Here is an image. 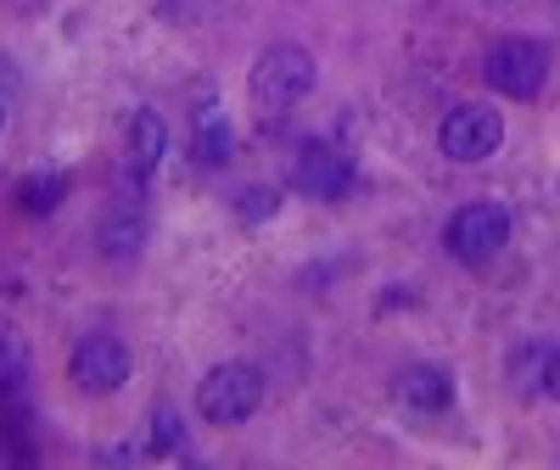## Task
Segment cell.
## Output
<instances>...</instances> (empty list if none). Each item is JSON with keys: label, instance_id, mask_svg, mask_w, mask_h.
I'll use <instances>...</instances> for the list:
<instances>
[{"label": "cell", "instance_id": "cell-1", "mask_svg": "<svg viewBox=\"0 0 560 470\" xmlns=\"http://www.w3.org/2000/svg\"><path fill=\"white\" fill-rule=\"evenodd\" d=\"M314 84H319L314 57L303 51V45L280 39V45H269V51H258V62H253V73H247V96H253V107H258L264 118H275V113L303 107V102L314 96Z\"/></svg>", "mask_w": 560, "mask_h": 470}, {"label": "cell", "instance_id": "cell-2", "mask_svg": "<svg viewBox=\"0 0 560 470\" xmlns=\"http://www.w3.org/2000/svg\"><path fill=\"white\" fill-rule=\"evenodd\" d=\"M510 230H516V219H510L504 202H488V197L459 202V208L448 213V224H443V252H448L454 263L482 269V263H493V258L510 247Z\"/></svg>", "mask_w": 560, "mask_h": 470}, {"label": "cell", "instance_id": "cell-3", "mask_svg": "<svg viewBox=\"0 0 560 470\" xmlns=\"http://www.w3.org/2000/svg\"><path fill=\"white\" fill-rule=\"evenodd\" d=\"M549 68H555V57L538 34H499L482 57V79L510 102H533L549 84Z\"/></svg>", "mask_w": 560, "mask_h": 470}, {"label": "cell", "instance_id": "cell-4", "mask_svg": "<svg viewBox=\"0 0 560 470\" xmlns=\"http://www.w3.org/2000/svg\"><path fill=\"white\" fill-rule=\"evenodd\" d=\"M264 403V369L247 364V359H230V364H213L197 387V414L219 432H236L242 420H253Z\"/></svg>", "mask_w": 560, "mask_h": 470}, {"label": "cell", "instance_id": "cell-5", "mask_svg": "<svg viewBox=\"0 0 560 470\" xmlns=\"http://www.w3.org/2000/svg\"><path fill=\"white\" fill-rule=\"evenodd\" d=\"M129 369H135V353H129V342H124V337H113V331H90V337H79V342H73V353H68V375H73V387H79V392H90V398L118 392V387L129 381Z\"/></svg>", "mask_w": 560, "mask_h": 470}, {"label": "cell", "instance_id": "cell-6", "mask_svg": "<svg viewBox=\"0 0 560 470\" xmlns=\"http://www.w3.org/2000/svg\"><path fill=\"white\" fill-rule=\"evenodd\" d=\"M499 146H504V118L488 102H459L438 124V152L448 163H488Z\"/></svg>", "mask_w": 560, "mask_h": 470}, {"label": "cell", "instance_id": "cell-7", "mask_svg": "<svg viewBox=\"0 0 560 470\" xmlns=\"http://www.w3.org/2000/svg\"><path fill=\"white\" fill-rule=\"evenodd\" d=\"M292 185L314 202H337L353 191V157L337 146V140H303L292 157Z\"/></svg>", "mask_w": 560, "mask_h": 470}, {"label": "cell", "instance_id": "cell-8", "mask_svg": "<svg viewBox=\"0 0 560 470\" xmlns=\"http://www.w3.org/2000/svg\"><path fill=\"white\" fill-rule=\"evenodd\" d=\"M96 247H102V258H113V263H135V258H140V247H147V208H140V179H124L118 202L102 213Z\"/></svg>", "mask_w": 560, "mask_h": 470}, {"label": "cell", "instance_id": "cell-9", "mask_svg": "<svg viewBox=\"0 0 560 470\" xmlns=\"http://www.w3.org/2000/svg\"><path fill=\"white\" fill-rule=\"evenodd\" d=\"M393 403L404 414H415V420H438L454 403V381L443 369H432V364H404L393 375Z\"/></svg>", "mask_w": 560, "mask_h": 470}, {"label": "cell", "instance_id": "cell-10", "mask_svg": "<svg viewBox=\"0 0 560 470\" xmlns=\"http://www.w3.org/2000/svg\"><path fill=\"white\" fill-rule=\"evenodd\" d=\"M163 152H168V124H163V113H158V107H135V113H129V140H124V179L147 185V179L158 174Z\"/></svg>", "mask_w": 560, "mask_h": 470}, {"label": "cell", "instance_id": "cell-11", "mask_svg": "<svg viewBox=\"0 0 560 470\" xmlns=\"http://www.w3.org/2000/svg\"><path fill=\"white\" fill-rule=\"evenodd\" d=\"M191 134H197L202 163H224V157H230V124H224V113H219V102H213V90H202V96H197Z\"/></svg>", "mask_w": 560, "mask_h": 470}, {"label": "cell", "instance_id": "cell-12", "mask_svg": "<svg viewBox=\"0 0 560 470\" xmlns=\"http://www.w3.org/2000/svg\"><path fill=\"white\" fill-rule=\"evenodd\" d=\"M23 375H28V342L12 331V325H0V392H12Z\"/></svg>", "mask_w": 560, "mask_h": 470}, {"label": "cell", "instance_id": "cell-13", "mask_svg": "<svg viewBox=\"0 0 560 470\" xmlns=\"http://www.w3.org/2000/svg\"><path fill=\"white\" fill-rule=\"evenodd\" d=\"M62 191H68V179H62V174H28V185H23V202H28L34 213H45V208H51Z\"/></svg>", "mask_w": 560, "mask_h": 470}, {"label": "cell", "instance_id": "cell-14", "mask_svg": "<svg viewBox=\"0 0 560 470\" xmlns=\"http://www.w3.org/2000/svg\"><path fill=\"white\" fill-rule=\"evenodd\" d=\"M158 454H174V459H185V432H179V414L163 403L158 409Z\"/></svg>", "mask_w": 560, "mask_h": 470}, {"label": "cell", "instance_id": "cell-15", "mask_svg": "<svg viewBox=\"0 0 560 470\" xmlns=\"http://www.w3.org/2000/svg\"><path fill=\"white\" fill-rule=\"evenodd\" d=\"M275 202H280V197H275V191H247V197H242V202H236V219H242V224H264V219H269V208H275Z\"/></svg>", "mask_w": 560, "mask_h": 470}, {"label": "cell", "instance_id": "cell-16", "mask_svg": "<svg viewBox=\"0 0 560 470\" xmlns=\"http://www.w3.org/2000/svg\"><path fill=\"white\" fill-rule=\"evenodd\" d=\"M544 392L560 403V348H549V353H544Z\"/></svg>", "mask_w": 560, "mask_h": 470}, {"label": "cell", "instance_id": "cell-17", "mask_svg": "<svg viewBox=\"0 0 560 470\" xmlns=\"http://www.w3.org/2000/svg\"><path fill=\"white\" fill-rule=\"evenodd\" d=\"M0 7H18V12H34V7H39V0H0Z\"/></svg>", "mask_w": 560, "mask_h": 470}, {"label": "cell", "instance_id": "cell-18", "mask_svg": "<svg viewBox=\"0 0 560 470\" xmlns=\"http://www.w3.org/2000/svg\"><path fill=\"white\" fill-rule=\"evenodd\" d=\"M0 124H7V102H0Z\"/></svg>", "mask_w": 560, "mask_h": 470}, {"label": "cell", "instance_id": "cell-19", "mask_svg": "<svg viewBox=\"0 0 560 470\" xmlns=\"http://www.w3.org/2000/svg\"><path fill=\"white\" fill-rule=\"evenodd\" d=\"M488 7H504V0H488Z\"/></svg>", "mask_w": 560, "mask_h": 470}]
</instances>
